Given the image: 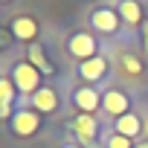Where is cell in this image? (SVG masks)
Here are the masks:
<instances>
[{
	"label": "cell",
	"mask_w": 148,
	"mask_h": 148,
	"mask_svg": "<svg viewBox=\"0 0 148 148\" xmlns=\"http://www.w3.org/2000/svg\"><path fill=\"white\" fill-rule=\"evenodd\" d=\"M12 82H15V87H18L21 102H29V96L44 87V76H41V73H38L26 58L12 64Z\"/></svg>",
	"instance_id": "cell-1"
},
{
	"label": "cell",
	"mask_w": 148,
	"mask_h": 148,
	"mask_svg": "<svg viewBox=\"0 0 148 148\" xmlns=\"http://www.w3.org/2000/svg\"><path fill=\"white\" fill-rule=\"evenodd\" d=\"M41 125H44V116H41L38 110H32L26 102L18 99V108H15V113H12V119H9V131H12L15 136L26 139V136H35V134L41 131Z\"/></svg>",
	"instance_id": "cell-2"
},
{
	"label": "cell",
	"mask_w": 148,
	"mask_h": 148,
	"mask_svg": "<svg viewBox=\"0 0 148 148\" xmlns=\"http://www.w3.org/2000/svg\"><path fill=\"white\" fill-rule=\"evenodd\" d=\"M90 26H93V35H102V38H110L119 32L122 26V18L116 12V3H105V6H96L90 12Z\"/></svg>",
	"instance_id": "cell-3"
},
{
	"label": "cell",
	"mask_w": 148,
	"mask_h": 148,
	"mask_svg": "<svg viewBox=\"0 0 148 148\" xmlns=\"http://www.w3.org/2000/svg\"><path fill=\"white\" fill-rule=\"evenodd\" d=\"M102 113L110 116L113 122H116L119 116L131 113V96H128V90H122V87H116V84H108V87L102 90Z\"/></svg>",
	"instance_id": "cell-4"
},
{
	"label": "cell",
	"mask_w": 148,
	"mask_h": 148,
	"mask_svg": "<svg viewBox=\"0 0 148 148\" xmlns=\"http://www.w3.org/2000/svg\"><path fill=\"white\" fill-rule=\"evenodd\" d=\"M99 47H102V44H99V38H96L93 32H73L70 41H67L70 58H76L79 64H82V61H90V58H96V55H102Z\"/></svg>",
	"instance_id": "cell-5"
},
{
	"label": "cell",
	"mask_w": 148,
	"mask_h": 148,
	"mask_svg": "<svg viewBox=\"0 0 148 148\" xmlns=\"http://www.w3.org/2000/svg\"><path fill=\"white\" fill-rule=\"evenodd\" d=\"M70 128H73V134H76V139H79V145H82V148H99V145H96V139H99V131H102V122H99V116L79 113L76 119L70 122Z\"/></svg>",
	"instance_id": "cell-6"
},
{
	"label": "cell",
	"mask_w": 148,
	"mask_h": 148,
	"mask_svg": "<svg viewBox=\"0 0 148 148\" xmlns=\"http://www.w3.org/2000/svg\"><path fill=\"white\" fill-rule=\"evenodd\" d=\"M70 102L79 113L96 116V110L102 108V90H96L93 84H76L73 93H70Z\"/></svg>",
	"instance_id": "cell-7"
},
{
	"label": "cell",
	"mask_w": 148,
	"mask_h": 148,
	"mask_svg": "<svg viewBox=\"0 0 148 148\" xmlns=\"http://www.w3.org/2000/svg\"><path fill=\"white\" fill-rule=\"evenodd\" d=\"M108 58L105 55H96V58H90V61H82L79 67H76V76L82 79V84H99L102 79H108Z\"/></svg>",
	"instance_id": "cell-8"
},
{
	"label": "cell",
	"mask_w": 148,
	"mask_h": 148,
	"mask_svg": "<svg viewBox=\"0 0 148 148\" xmlns=\"http://www.w3.org/2000/svg\"><path fill=\"white\" fill-rule=\"evenodd\" d=\"M32 110H38L41 116H47V113H55L58 108H61V99H58V90L55 87H49V84H44L38 93H32L29 96V102H26Z\"/></svg>",
	"instance_id": "cell-9"
},
{
	"label": "cell",
	"mask_w": 148,
	"mask_h": 148,
	"mask_svg": "<svg viewBox=\"0 0 148 148\" xmlns=\"http://www.w3.org/2000/svg\"><path fill=\"white\" fill-rule=\"evenodd\" d=\"M18 87L12 82V76H0V122H9L15 108H18Z\"/></svg>",
	"instance_id": "cell-10"
},
{
	"label": "cell",
	"mask_w": 148,
	"mask_h": 148,
	"mask_svg": "<svg viewBox=\"0 0 148 148\" xmlns=\"http://www.w3.org/2000/svg\"><path fill=\"white\" fill-rule=\"evenodd\" d=\"M9 32H12V38L21 41V44H35V41H38V21H35L32 15H18V18L9 23Z\"/></svg>",
	"instance_id": "cell-11"
},
{
	"label": "cell",
	"mask_w": 148,
	"mask_h": 148,
	"mask_svg": "<svg viewBox=\"0 0 148 148\" xmlns=\"http://www.w3.org/2000/svg\"><path fill=\"white\" fill-rule=\"evenodd\" d=\"M116 12H119L122 23L131 26V29H139V26L145 23V9L136 3V0H119V3H116Z\"/></svg>",
	"instance_id": "cell-12"
},
{
	"label": "cell",
	"mask_w": 148,
	"mask_h": 148,
	"mask_svg": "<svg viewBox=\"0 0 148 148\" xmlns=\"http://www.w3.org/2000/svg\"><path fill=\"white\" fill-rule=\"evenodd\" d=\"M113 131L122 134V136H128V139H136V136H142L145 125H142V119L131 110V113H125V116H119V119L113 122Z\"/></svg>",
	"instance_id": "cell-13"
},
{
	"label": "cell",
	"mask_w": 148,
	"mask_h": 148,
	"mask_svg": "<svg viewBox=\"0 0 148 148\" xmlns=\"http://www.w3.org/2000/svg\"><path fill=\"white\" fill-rule=\"evenodd\" d=\"M26 61L41 73V76H52V73H55V67H52V61L47 58V52H44V47L35 41V44H29L26 47Z\"/></svg>",
	"instance_id": "cell-14"
},
{
	"label": "cell",
	"mask_w": 148,
	"mask_h": 148,
	"mask_svg": "<svg viewBox=\"0 0 148 148\" xmlns=\"http://www.w3.org/2000/svg\"><path fill=\"white\" fill-rule=\"evenodd\" d=\"M119 67L128 73V76H139V73H142V58H139L136 52H122Z\"/></svg>",
	"instance_id": "cell-15"
},
{
	"label": "cell",
	"mask_w": 148,
	"mask_h": 148,
	"mask_svg": "<svg viewBox=\"0 0 148 148\" xmlns=\"http://www.w3.org/2000/svg\"><path fill=\"white\" fill-rule=\"evenodd\" d=\"M136 142L134 139H128V136H122V134H116V131H110L108 136H105V148H134Z\"/></svg>",
	"instance_id": "cell-16"
},
{
	"label": "cell",
	"mask_w": 148,
	"mask_h": 148,
	"mask_svg": "<svg viewBox=\"0 0 148 148\" xmlns=\"http://www.w3.org/2000/svg\"><path fill=\"white\" fill-rule=\"evenodd\" d=\"M139 41H142V52L148 55V21L139 26Z\"/></svg>",
	"instance_id": "cell-17"
},
{
	"label": "cell",
	"mask_w": 148,
	"mask_h": 148,
	"mask_svg": "<svg viewBox=\"0 0 148 148\" xmlns=\"http://www.w3.org/2000/svg\"><path fill=\"white\" fill-rule=\"evenodd\" d=\"M12 41H15V38H12V32H9V26H6V29H0V49H6V47H9Z\"/></svg>",
	"instance_id": "cell-18"
},
{
	"label": "cell",
	"mask_w": 148,
	"mask_h": 148,
	"mask_svg": "<svg viewBox=\"0 0 148 148\" xmlns=\"http://www.w3.org/2000/svg\"><path fill=\"white\" fill-rule=\"evenodd\" d=\"M61 148H82V145H79V142H70V139H67V142H61Z\"/></svg>",
	"instance_id": "cell-19"
},
{
	"label": "cell",
	"mask_w": 148,
	"mask_h": 148,
	"mask_svg": "<svg viewBox=\"0 0 148 148\" xmlns=\"http://www.w3.org/2000/svg\"><path fill=\"white\" fill-rule=\"evenodd\" d=\"M134 148H148V142H136V145H134Z\"/></svg>",
	"instance_id": "cell-20"
}]
</instances>
